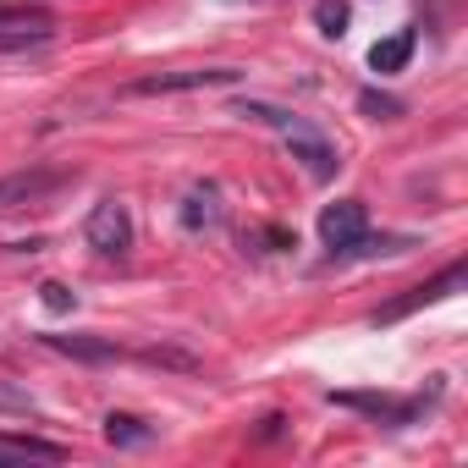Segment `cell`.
<instances>
[{"instance_id": "cell-10", "label": "cell", "mask_w": 468, "mask_h": 468, "mask_svg": "<svg viewBox=\"0 0 468 468\" xmlns=\"http://www.w3.org/2000/svg\"><path fill=\"white\" fill-rule=\"evenodd\" d=\"M67 446L45 435H0V463H61Z\"/></svg>"}, {"instance_id": "cell-9", "label": "cell", "mask_w": 468, "mask_h": 468, "mask_svg": "<svg viewBox=\"0 0 468 468\" xmlns=\"http://www.w3.org/2000/svg\"><path fill=\"white\" fill-rule=\"evenodd\" d=\"M413 45H419V34H413V28H397L391 39H375V45H369V72H380V78L402 72V67L413 61Z\"/></svg>"}, {"instance_id": "cell-6", "label": "cell", "mask_w": 468, "mask_h": 468, "mask_svg": "<svg viewBox=\"0 0 468 468\" xmlns=\"http://www.w3.org/2000/svg\"><path fill=\"white\" fill-rule=\"evenodd\" d=\"M364 231H369V209H364L358 198H342V204H325V209H320V243L331 249V254H325L331 265L342 260V249H347L353 238H364Z\"/></svg>"}, {"instance_id": "cell-18", "label": "cell", "mask_w": 468, "mask_h": 468, "mask_svg": "<svg viewBox=\"0 0 468 468\" xmlns=\"http://www.w3.org/2000/svg\"><path fill=\"white\" fill-rule=\"evenodd\" d=\"M231 6H238V0H231Z\"/></svg>"}, {"instance_id": "cell-3", "label": "cell", "mask_w": 468, "mask_h": 468, "mask_svg": "<svg viewBox=\"0 0 468 468\" xmlns=\"http://www.w3.org/2000/svg\"><path fill=\"white\" fill-rule=\"evenodd\" d=\"M83 238H89L94 254L122 260V254L133 249V209H127L122 198H100V204L89 209V220H83Z\"/></svg>"}, {"instance_id": "cell-16", "label": "cell", "mask_w": 468, "mask_h": 468, "mask_svg": "<svg viewBox=\"0 0 468 468\" xmlns=\"http://www.w3.org/2000/svg\"><path fill=\"white\" fill-rule=\"evenodd\" d=\"M39 298H45V309H50V314H67V309L78 303V292H72V287H61V282H45V287H39Z\"/></svg>"}, {"instance_id": "cell-4", "label": "cell", "mask_w": 468, "mask_h": 468, "mask_svg": "<svg viewBox=\"0 0 468 468\" xmlns=\"http://www.w3.org/2000/svg\"><path fill=\"white\" fill-rule=\"evenodd\" d=\"M56 39L50 12L39 6H0V56H17V50H45Z\"/></svg>"}, {"instance_id": "cell-13", "label": "cell", "mask_w": 468, "mask_h": 468, "mask_svg": "<svg viewBox=\"0 0 468 468\" xmlns=\"http://www.w3.org/2000/svg\"><path fill=\"white\" fill-rule=\"evenodd\" d=\"M105 441L111 446H149L154 430L144 419H133V413H105Z\"/></svg>"}, {"instance_id": "cell-8", "label": "cell", "mask_w": 468, "mask_h": 468, "mask_svg": "<svg viewBox=\"0 0 468 468\" xmlns=\"http://www.w3.org/2000/svg\"><path fill=\"white\" fill-rule=\"evenodd\" d=\"M215 226H220V187L215 182L187 187V198H182V231H215Z\"/></svg>"}, {"instance_id": "cell-7", "label": "cell", "mask_w": 468, "mask_h": 468, "mask_svg": "<svg viewBox=\"0 0 468 468\" xmlns=\"http://www.w3.org/2000/svg\"><path fill=\"white\" fill-rule=\"evenodd\" d=\"M463 287V265H446L435 282H424V287H413L408 298H397V303H386L380 314H375V325H397L402 314H413V309H424V303H435V298H446V292H457Z\"/></svg>"}, {"instance_id": "cell-5", "label": "cell", "mask_w": 468, "mask_h": 468, "mask_svg": "<svg viewBox=\"0 0 468 468\" xmlns=\"http://www.w3.org/2000/svg\"><path fill=\"white\" fill-rule=\"evenodd\" d=\"M72 171H45V165H28V171H12V176H0V215H12L23 204H45L56 187H67Z\"/></svg>"}, {"instance_id": "cell-14", "label": "cell", "mask_w": 468, "mask_h": 468, "mask_svg": "<svg viewBox=\"0 0 468 468\" xmlns=\"http://www.w3.org/2000/svg\"><path fill=\"white\" fill-rule=\"evenodd\" d=\"M314 23H320L325 39H342V34H347V6H342V0H320V6H314Z\"/></svg>"}, {"instance_id": "cell-15", "label": "cell", "mask_w": 468, "mask_h": 468, "mask_svg": "<svg viewBox=\"0 0 468 468\" xmlns=\"http://www.w3.org/2000/svg\"><path fill=\"white\" fill-rule=\"evenodd\" d=\"M358 111H369L375 122H397V116H402V105H397L391 94H375V89H364V94H358Z\"/></svg>"}, {"instance_id": "cell-11", "label": "cell", "mask_w": 468, "mask_h": 468, "mask_svg": "<svg viewBox=\"0 0 468 468\" xmlns=\"http://www.w3.org/2000/svg\"><path fill=\"white\" fill-rule=\"evenodd\" d=\"M408 249H413V238H402V231H364V238H353L342 249V260H380V254L391 260V254H408Z\"/></svg>"}, {"instance_id": "cell-1", "label": "cell", "mask_w": 468, "mask_h": 468, "mask_svg": "<svg viewBox=\"0 0 468 468\" xmlns=\"http://www.w3.org/2000/svg\"><path fill=\"white\" fill-rule=\"evenodd\" d=\"M276 133L287 138V149H292V160L314 176V182H331L336 176V149H331V138L314 127V122H303V116H292V111H282V122H276Z\"/></svg>"}, {"instance_id": "cell-12", "label": "cell", "mask_w": 468, "mask_h": 468, "mask_svg": "<svg viewBox=\"0 0 468 468\" xmlns=\"http://www.w3.org/2000/svg\"><path fill=\"white\" fill-rule=\"evenodd\" d=\"M45 347L67 353V358H83V364H111V358H122V347L105 342V336H45Z\"/></svg>"}, {"instance_id": "cell-17", "label": "cell", "mask_w": 468, "mask_h": 468, "mask_svg": "<svg viewBox=\"0 0 468 468\" xmlns=\"http://www.w3.org/2000/svg\"><path fill=\"white\" fill-rule=\"evenodd\" d=\"M0 408H6V413H23V419H28V413H34V397H28L23 386H6V380H0Z\"/></svg>"}, {"instance_id": "cell-2", "label": "cell", "mask_w": 468, "mask_h": 468, "mask_svg": "<svg viewBox=\"0 0 468 468\" xmlns=\"http://www.w3.org/2000/svg\"><path fill=\"white\" fill-rule=\"evenodd\" d=\"M243 72L238 67H182V72H149V78H133L127 94L133 100H149V94H198V89H231Z\"/></svg>"}]
</instances>
